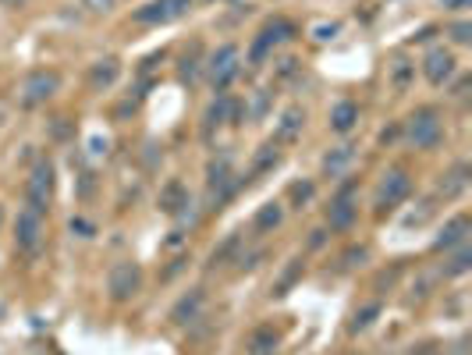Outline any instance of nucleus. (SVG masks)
Returning a JSON list of instances; mask_svg holds the SVG:
<instances>
[{"instance_id":"1","label":"nucleus","mask_w":472,"mask_h":355,"mask_svg":"<svg viewBox=\"0 0 472 355\" xmlns=\"http://www.w3.org/2000/svg\"><path fill=\"white\" fill-rule=\"evenodd\" d=\"M15 245L25 256H40V249H43V210L25 206L18 213V220H15Z\"/></svg>"},{"instance_id":"2","label":"nucleus","mask_w":472,"mask_h":355,"mask_svg":"<svg viewBox=\"0 0 472 355\" xmlns=\"http://www.w3.org/2000/svg\"><path fill=\"white\" fill-rule=\"evenodd\" d=\"M188 8H192V0H153V4H142L135 11V22L139 26H167V22L181 18Z\"/></svg>"},{"instance_id":"3","label":"nucleus","mask_w":472,"mask_h":355,"mask_svg":"<svg viewBox=\"0 0 472 355\" xmlns=\"http://www.w3.org/2000/svg\"><path fill=\"white\" fill-rule=\"evenodd\" d=\"M408 139H412L419 150L437 146V142H440V114H437L433 107L415 111V114H412V121H408Z\"/></svg>"},{"instance_id":"4","label":"nucleus","mask_w":472,"mask_h":355,"mask_svg":"<svg viewBox=\"0 0 472 355\" xmlns=\"http://www.w3.org/2000/svg\"><path fill=\"white\" fill-rule=\"evenodd\" d=\"M107 288H110V295H114L117 302H128V298H135L139 288H142V270H139L135 263H117V266L110 270V277H107Z\"/></svg>"},{"instance_id":"5","label":"nucleus","mask_w":472,"mask_h":355,"mask_svg":"<svg viewBox=\"0 0 472 355\" xmlns=\"http://www.w3.org/2000/svg\"><path fill=\"white\" fill-rule=\"evenodd\" d=\"M61 89V75L57 72H33L22 86V103L25 107H36V103H47L54 93Z\"/></svg>"},{"instance_id":"6","label":"nucleus","mask_w":472,"mask_h":355,"mask_svg":"<svg viewBox=\"0 0 472 355\" xmlns=\"http://www.w3.org/2000/svg\"><path fill=\"white\" fill-rule=\"evenodd\" d=\"M50 196H54V164L50 160H40L33 167V174H29V206L47 210Z\"/></svg>"},{"instance_id":"7","label":"nucleus","mask_w":472,"mask_h":355,"mask_svg":"<svg viewBox=\"0 0 472 355\" xmlns=\"http://www.w3.org/2000/svg\"><path fill=\"white\" fill-rule=\"evenodd\" d=\"M238 75V47H220L217 54H213V61H209V82H213V89L220 93V89H227V82Z\"/></svg>"},{"instance_id":"8","label":"nucleus","mask_w":472,"mask_h":355,"mask_svg":"<svg viewBox=\"0 0 472 355\" xmlns=\"http://www.w3.org/2000/svg\"><path fill=\"white\" fill-rule=\"evenodd\" d=\"M292 33H295V29H292L288 22H281V18H277V22H270V26H263V33L256 36V43H253V50H249V61H253V64H263V61H267V54H270L281 40H288Z\"/></svg>"},{"instance_id":"9","label":"nucleus","mask_w":472,"mask_h":355,"mask_svg":"<svg viewBox=\"0 0 472 355\" xmlns=\"http://www.w3.org/2000/svg\"><path fill=\"white\" fill-rule=\"evenodd\" d=\"M422 75H426L430 86H444V82L454 75V54L444 50V47H433V50L426 54V61H422Z\"/></svg>"},{"instance_id":"10","label":"nucleus","mask_w":472,"mask_h":355,"mask_svg":"<svg viewBox=\"0 0 472 355\" xmlns=\"http://www.w3.org/2000/svg\"><path fill=\"white\" fill-rule=\"evenodd\" d=\"M408 192H412V178H408L401 167H394V171H387V174H384L380 192H376V203H380V206H398Z\"/></svg>"},{"instance_id":"11","label":"nucleus","mask_w":472,"mask_h":355,"mask_svg":"<svg viewBox=\"0 0 472 355\" xmlns=\"http://www.w3.org/2000/svg\"><path fill=\"white\" fill-rule=\"evenodd\" d=\"M352 188H355V185H345V188H341V196L330 203V210H327L330 227H341V231H345V227H352V220H355V213H359V210H355V203H352Z\"/></svg>"},{"instance_id":"12","label":"nucleus","mask_w":472,"mask_h":355,"mask_svg":"<svg viewBox=\"0 0 472 355\" xmlns=\"http://www.w3.org/2000/svg\"><path fill=\"white\" fill-rule=\"evenodd\" d=\"M117 75H121V64H117L114 57L96 61V64L89 68V86H93L96 93H103V89H110V86L117 82Z\"/></svg>"},{"instance_id":"13","label":"nucleus","mask_w":472,"mask_h":355,"mask_svg":"<svg viewBox=\"0 0 472 355\" xmlns=\"http://www.w3.org/2000/svg\"><path fill=\"white\" fill-rule=\"evenodd\" d=\"M302 125H306V114H302L299 107H288V111L281 114V125H277L274 139H277V142H295V139L302 135Z\"/></svg>"},{"instance_id":"14","label":"nucleus","mask_w":472,"mask_h":355,"mask_svg":"<svg viewBox=\"0 0 472 355\" xmlns=\"http://www.w3.org/2000/svg\"><path fill=\"white\" fill-rule=\"evenodd\" d=\"M231 167H227V160H220V164H213L209 167V199H224V196H231Z\"/></svg>"},{"instance_id":"15","label":"nucleus","mask_w":472,"mask_h":355,"mask_svg":"<svg viewBox=\"0 0 472 355\" xmlns=\"http://www.w3.org/2000/svg\"><path fill=\"white\" fill-rule=\"evenodd\" d=\"M465 185H468V164H458V167H451V171L444 174L440 196H444V199H454V196L465 192Z\"/></svg>"},{"instance_id":"16","label":"nucleus","mask_w":472,"mask_h":355,"mask_svg":"<svg viewBox=\"0 0 472 355\" xmlns=\"http://www.w3.org/2000/svg\"><path fill=\"white\" fill-rule=\"evenodd\" d=\"M277 330L274 327H260V330H253V337H249V351L253 355H274L277 351Z\"/></svg>"},{"instance_id":"17","label":"nucleus","mask_w":472,"mask_h":355,"mask_svg":"<svg viewBox=\"0 0 472 355\" xmlns=\"http://www.w3.org/2000/svg\"><path fill=\"white\" fill-rule=\"evenodd\" d=\"M355 121H359V107H355V103H348V100H345V103H338V107H334V114H330V128H334V132H341V135H345V132H352V128H355Z\"/></svg>"},{"instance_id":"18","label":"nucleus","mask_w":472,"mask_h":355,"mask_svg":"<svg viewBox=\"0 0 472 355\" xmlns=\"http://www.w3.org/2000/svg\"><path fill=\"white\" fill-rule=\"evenodd\" d=\"M181 206H188V192H185L181 181H171V185L160 192V210H163V213H178Z\"/></svg>"},{"instance_id":"19","label":"nucleus","mask_w":472,"mask_h":355,"mask_svg":"<svg viewBox=\"0 0 472 355\" xmlns=\"http://www.w3.org/2000/svg\"><path fill=\"white\" fill-rule=\"evenodd\" d=\"M199 305H202V291H188V295L171 309V320H174V323H188V320H195Z\"/></svg>"},{"instance_id":"20","label":"nucleus","mask_w":472,"mask_h":355,"mask_svg":"<svg viewBox=\"0 0 472 355\" xmlns=\"http://www.w3.org/2000/svg\"><path fill=\"white\" fill-rule=\"evenodd\" d=\"M465 231H468V217H454L444 231H440V238H437V249H451V245H458L461 238H465Z\"/></svg>"},{"instance_id":"21","label":"nucleus","mask_w":472,"mask_h":355,"mask_svg":"<svg viewBox=\"0 0 472 355\" xmlns=\"http://www.w3.org/2000/svg\"><path fill=\"white\" fill-rule=\"evenodd\" d=\"M352 157H355V153H352V146H338L334 153H327V157H323V174H341V171L352 164Z\"/></svg>"},{"instance_id":"22","label":"nucleus","mask_w":472,"mask_h":355,"mask_svg":"<svg viewBox=\"0 0 472 355\" xmlns=\"http://www.w3.org/2000/svg\"><path fill=\"white\" fill-rule=\"evenodd\" d=\"M281 220H284V210H281V203H267V206L256 213L253 227H256V231H270V227H277Z\"/></svg>"},{"instance_id":"23","label":"nucleus","mask_w":472,"mask_h":355,"mask_svg":"<svg viewBox=\"0 0 472 355\" xmlns=\"http://www.w3.org/2000/svg\"><path fill=\"white\" fill-rule=\"evenodd\" d=\"M376 316H380V305H376V302H373V305H366L362 312H355V320H352V334L366 330V327H369V323H373Z\"/></svg>"},{"instance_id":"24","label":"nucleus","mask_w":472,"mask_h":355,"mask_svg":"<svg viewBox=\"0 0 472 355\" xmlns=\"http://www.w3.org/2000/svg\"><path fill=\"white\" fill-rule=\"evenodd\" d=\"M227 111H231V100H227V96H220V100L206 111V125H209V128H213V125H220V121L227 118Z\"/></svg>"},{"instance_id":"25","label":"nucleus","mask_w":472,"mask_h":355,"mask_svg":"<svg viewBox=\"0 0 472 355\" xmlns=\"http://www.w3.org/2000/svg\"><path fill=\"white\" fill-rule=\"evenodd\" d=\"M468 263H472V252H468V249H461V252H458V256L444 266V274H447V277H458V274H465V270H468Z\"/></svg>"},{"instance_id":"26","label":"nucleus","mask_w":472,"mask_h":355,"mask_svg":"<svg viewBox=\"0 0 472 355\" xmlns=\"http://www.w3.org/2000/svg\"><path fill=\"white\" fill-rule=\"evenodd\" d=\"M277 160H281V157H277V150H274V146H267V150L256 157V164H253V174H263V171H267V167H274Z\"/></svg>"},{"instance_id":"27","label":"nucleus","mask_w":472,"mask_h":355,"mask_svg":"<svg viewBox=\"0 0 472 355\" xmlns=\"http://www.w3.org/2000/svg\"><path fill=\"white\" fill-rule=\"evenodd\" d=\"M451 40H454V43H461V47H468V43H472V26H468V22L451 26Z\"/></svg>"},{"instance_id":"28","label":"nucleus","mask_w":472,"mask_h":355,"mask_svg":"<svg viewBox=\"0 0 472 355\" xmlns=\"http://www.w3.org/2000/svg\"><path fill=\"white\" fill-rule=\"evenodd\" d=\"M114 4H117V0H82V8H89L93 15H107Z\"/></svg>"},{"instance_id":"29","label":"nucleus","mask_w":472,"mask_h":355,"mask_svg":"<svg viewBox=\"0 0 472 355\" xmlns=\"http://www.w3.org/2000/svg\"><path fill=\"white\" fill-rule=\"evenodd\" d=\"M292 199H295V203L313 199V185H309V181H306V185H292Z\"/></svg>"},{"instance_id":"30","label":"nucleus","mask_w":472,"mask_h":355,"mask_svg":"<svg viewBox=\"0 0 472 355\" xmlns=\"http://www.w3.org/2000/svg\"><path fill=\"white\" fill-rule=\"evenodd\" d=\"M338 29H341L338 22H330V26H316L313 36H316V40H330V36H338Z\"/></svg>"},{"instance_id":"31","label":"nucleus","mask_w":472,"mask_h":355,"mask_svg":"<svg viewBox=\"0 0 472 355\" xmlns=\"http://www.w3.org/2000/svg\"><path fill=\"white\" fill-rule=\"evenodd\" d=\"M440 8H447V11H465V8H472V0H440Z\"/></svg>"},{"instance_id":"32","label":"nucleus","mask_w":472,"mask_h":355,"mask_svg":"<svg viewBox=\"0 0 472 355\" xmlns=\"http://www.w3.org/2000/svg\"><path fill=\"white\" fill-rule=\"evenodd\" d=\"M8 4H18V0H8Z\"/></svg>"}]
</instances>
